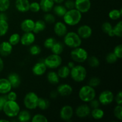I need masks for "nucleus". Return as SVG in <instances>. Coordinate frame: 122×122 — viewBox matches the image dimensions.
<instances>
[{"mask_svg":"<svg viewBox=\"0 0 122 122\" xmlns=\"http://www.w3.org/2000/svg\"><path fill=\"white\" fill-rule=\"evenodd\" d=\"M92 117L95 120H100L102 119L104 116V112L102 109L98 108H93L92 110L91 111Z\"/></svg>","mask_w":122,"mask_h":122,"instance_id":"obj_28","label":"nucleus"},{"mask_svg":"<svg viewBox=\"0 0 122 122\" xmlns=\"http://www.w3.org/2000/svg\"><path fill=\"white\" fill-rule=\"evenodd\" d=\"M2 110L7 116L9 117H14L17 116L20 111V108L16 101L8 100L4 105Z\"/></svg>","mask_w":122,"mask_h":122,"instance_id":"obj_4","label":"nucleus"},{"mask_svg":"<svg viewBox=\"0 0 122 122\" xmlns=\"http://www.w3.org/2000/svg\"><path fill=\"white\" fill-rule=\"evenodd\" d=\"M0 13V20H5V21H7L8 18H7V15L5 14L4 12H1Z\"/></svg>","mask_w":122,"mask_h":122,"instance_id":"obj_53","label":"nucleus"},{"mask_svg":"<svg viewBox=\"0 0 122 122\" xmlns=\"http://www.w3.org/2000/svg\"><path fill=\"white\" fill-rule=\"evenodd\" d=\"M20 38H21V37H20V35L18 34V33H14L10 36L9 39H8V42H9L12 46L16 45L17 44H18L20 42Z\"/></svg>","mask_w":122,"mask_h":122,"instance_id":"obj_34","label":"nucleus"},{"mask_svg":"<svg viewBox=\"0 0 122 122\" xmlns=\"http://www.w3.org/2000/svg\"><path fill=\"white\" fill-rule=\"evenodd\" d=\"M91 7L90 0H76L75 1V8L81 12L85 13L89 11Z\"/></svg>","mask_w":122,"mask_h":122,"instance_id":"obj_10","label":"nucleus"},{"mask_svg":"<svg viewBox=\"0 0 122 122\" xmlns=\"http://www.w3.org/2000/svg\"><path fill=\"white\" fill-rule=\"evenodd\" d=\"M32 122H48L47 118L45 116L41 114H35L34 116L32 117Z\"/></svg>","mask_w":122,"mask_h":122,"instance_id":"obj_39","label":"nucleus"},{"mask_svg":"<svg viewBox=\"0 0 122 122\" xmlns=\"http://www.w3.org/2000/svg\"><path fill=\"white\" fill-rule=\"evenodd\" d=\"M58 92H57V91H52V92H51L50 93V97L51 98H56L57 97V95H58Z\"/></svg>","mask_w":122,"mask_h":122,"instance_id":"obj_54","label":"nucleus"},{"mask_svg":"<svg viewBox=\"0 0 122 122\" xmlns=\"http://www.w3.org/2000/svg\"><path fill=\"white\" fill-rule=\"evenodd\" d=\"M7 101H8V98H7V95L0 96V112L2 110L4 105Z\"/></svg>","mask_w":122,"mask_h":122,"instance_id":"obj_50","label":"nucleus"},{"mask_svg":"<svg viewBox=\"0 0 122 122\" xmlns=\"http://www.w3.org/2000/svg\"><path fill=\"white\" fill-rule=\"evenodd\" d=\"M44 63H45L46 67L50 69H56L60 66L62 63V58L60 56V55L52 54L48 56L44 60Z\"/></svg>","mask_w":122,"mask_h":122,"instance_id":"obj_8","label":"nucleus"},{"mask_svg":"<svg viewBox=\"0 0 122 122\" xmlns=\"http://www.w3.org/2000/svg\"><path fill=\"white\" fill-rule=\"evenodd\" d=\"M114 98V95L112 91L109 90H105L100 93L98 97V101L101 104L107 106L112 103Z\"/></svg>","mask_w":122,"mask_h":122,"instance_id":"obj_9","label":"nucleus"},{"mask_svg":"<svg viewBox=\"0 0 122 122\" xmlns=\"http://www.w3.org/2000/svg\"><path fill=\"white\" fill-rule=\"evenodd\" d=\"M118 58L116 57L115 54H114V52H110L106 56V61L108 63H110V64H113V63H114L115 62L117 61Z\"/></svg>","mask_w":122,"mask_h":122,"instance_id":"obj_40","label":"nucleus"},{"mask_svg":"<svg viewBox=\"0 0 122 122\" xmlns=\"http://www.w3.org/2000/svg\"><path fill=\"white\" fill-rule=\"evenodd\" d=\"M54 4L53 0H41L39 2L41 9L45 13L51 11L54 6Z\"/></svg>","mask_w":122,"mask_h":122,"instance_id":"obj_23","label":"nucleus"},{"mask_svg":"<svg viewBox=\"0 0 122 122\" xmlns=\"http://www.w3.org/2000/svg\"><path fill=\"white\" fill-rule=\"evenodd\" d=\"M10 5V0H0V12H5Z\"/></svg>","mask_w":122,"mask_h":122,"instance_id":"obj_37","label":"nucleus"},{"mask_svg":"<svg viewBox=\"0 0 122 122\" xmlns=\"http://www.w3.org/2000/svg\"><path fill=\"white\" fill-rule=\"evenodd\" d=\"M75 66V63H73V62H71V61H70V62H69V63H68V67L69 68V69H72L73 67L74 66Z\"/></svg>","mask_w":122,"mask_h":122,"instance_id":"obj_56","label":"nucleus"},{"mask_svg":"<svg viewBox=\"0 0 122 122\" xmlns=\"http://www.w3.org/2000/svg\"><path fill=\"white\" fill-rule=\"evenodd\" d=\"M8 120H5V119H1L0 120V122H8Z\"/></svg>","mask_w":122,"mask_h":122,"instance_id":"obj_58","label":"nucleus"},{"mask_svg":"<svg viewBox=\"0 0 122 122\" xmlns=\"http://www.w3.org/2000/svg\"><path fill=\"white\" fill-rule=\"evenodd\" d=\"M54 31L56 35L58 36H64V35L67 33V28L66 25L61 21H58L55 24L54 27Z\"/></svg>","mask_w":122,"mask_h":122,"instance_id":"obj_15","label":"nucleus"},{"mask_svg":"<svg viewBox=\"0 0 122 122\" xmlns=\"http://www.w3.org/2000/svg\"><path fill=\"white\" fill-rule=\"evenodd\" d=\"M7 79L8 80L11 85V87L13 88H18L21 83L20 76L16 73H11L10 74Z\"/></svg>","mask_w":122,"mask_h":122,"instance_id":"obj_22","label":"nucleus"},{"mask_svg":"<svg viewBox=\"0 0 122 122\" xmlns=\"http://www.w3.org/2000/svg\"><path fill=\"white\" fill-rule=\"evenodd\" d=\"M46 66L44 61H39L36 63L32 67V72L35 76H42L46 70Z\"/></svg>","mask_w":122,"mask_h":122,"instance_id":"obj_17","label":"nucleus"},{"mask_svg":"<svg viewBox=\"0 0 122 122\" xmlns=\"http://www.w3.org/2000/svg\"><path fill=\"white\" fill-rule=\"evenodd\" d=\"M64 44L68 47L75 48L81 46L82 44V38L78 35L77 33L74 32H67L64 35Z\"/></svg>","mask_w":122,"mask_h":122,"instance_id":"obj_2","label":"nucleus"},{"mask_svg":"<svg viewBox=\"0 0 122 122\" xmlns=\"http://www.w3.org/2000/svg\"><path fill=\"white\" fill-rule=\"evenodd\" d=\"M86 70L83 66H75L70 69V75L73 80L76 82H81L84 81L86 77Z\"/></svg>","mask_w":122,"mask_h":122,"instance_id":"obj_5","label":"nucleus"},{"mask_svg":"<svg viewBox=\"0 0 122 122\" xmlns=\"http://www.w3.org/2000/svg\"><path fill=\"white\" fill-rule=\"evenodd\" d=\"M11 89V85L7 79H0V94L4 95L9 92Z\"/></svg>","mask_w":122,"mask_h":122,"instance_id":"obj_20","label":"nucleus"},{"mask_svg":"<svg viewBox=\"0 0 122 122\" xmlns=\"http://www.w3.org/2000/svg\"><path fill=\"white\" fill-rule=\"evenodd\" d=\"M70 69L68 67V66H62L61 67L58 69L57 74H58L60 78L65 79L67 78L70 75Z\"/></svg>","mask_w":122,"mask_h":122,"instance_id":"obj_30","label":"nucleus"},{"mask_svg":"<svg viewBox=\"0 0 122 122\" xmlns=\"http://www.w3.org/2000/svg\"><path fill=\"white\" fill-rule=\"evenodd\" d=\"M46 28V23L44 20H39L35 21L34 28L32 32L34 33H39L42 32Z\"/></svg>","mask_w":122,"mask_h":122,"instance_id":"obj_24","label":"nucleus"},{"mask_svg":"<svg viewBox=\"0 0 122 122\" xmlns=\"http://www.w3.org/2000/svg\"><path fill=\"white\" fill-rule=\"evenodd\" d=\"M113 31L115 36L120 38L122 35V21H120L113 27Z\"/></svg>","mask_w":122,"mask_h":122,"instance_id":"obj_35","label":"nucleus"},{"mask_svg":"<svg viewBox=\"0 0 122 122\" xmlns=\"http://www.w3.org/2000/svg\"><path fill=\"white\" fill-rule=\"evenodd\" d=\"M41 7L39 3L37 2H33L32 3H30L29 5V10H30L33 13H38L40 11Z\"/></svg>","mask_w":122,"mask_h":122,"instance_id":"obj_43","label":"nucleus"},{"mask_svg":"<svg viewBox=\"0 0 122 122\" xmlns=\"http://www.w3.org/2000/svg\"><path fill=\"white\" fill-rule=\"evenodd\" d=\"M35 41V36L34 33L32 32H25L22 36L20 38V42L24 46H29Z\"/></svg>","mask_w":122,"mask_h":122,"instance_id":"obj_13","label":"nucleus"},{"mask_svg":"<svg viewBox=\"0 0 122 122\" xmlns=\"http://www.w3.org/2000/svg\"><path fill=\"white\" fill-rule=\"evenodd\" d=\"M13 46L8 41L2 42L0 44V55L2 57H7L11 54Z\"/></svg>","mask_w":122,"mask_h":122,"instance_id":"obj_18","label":"nucleus"},{"mask_svg":"<svg viewBox=\"0 0 122 122\" xmlns=\"http://www.w3.org/2000/svg\"><path fill=\"white\" fill-rule=\"evenodd\" d=\"M115 101L116 102V103L118 105H122V92L119 91V92L117 93V94L116 96Z\"/></svg>","mask_w":122,"mask_h":122,"instance_id":"obj_52","label":"nucleus"},{"mask_svg":"<svg viewBox=\"0 0 122 122\" xmlns=\"http://www.w3.org/2000/svg\"><path fill=\"white\" fill-rule=\"evenodd\" d=\"M122 10L114 9L111 10L108 13V17L113 20H116L120 19L122 16Z\"/></svg>","mask_w":122,"mask_h":122,"instance_id":"obj_32","label":"nucleus"},{"mask_svg":"<svg viewBox=\"0 0 122 122\" xmlns=\"http://www.w3.org/2000/svg\"><path fill=\"white\" fill-rule=\"evenodd\" d=\"M9 29L7 21L5 20H0V36H3L5 35Z\"/></svg>","mask_w":122,"mask_h":122,"instance_id":"obj_33","label":"nucleus"},{"mask_svg":"<svg viewBox=\"0 0 122 122\" xmlns=\"http://www.w3.org/2000/svg\"><path fill=\"white\" fill-rule=\"evenodd\" d=\"M38 96L33 92H29L26 94L24 98V104L26 108L29 110H35L38 105Z\"/></svg>","mask_w":122,"mask_h":122,"instance_id":"obj_7","label":"nucleus"},{"mask_svg":"<svg viewBox=\"0 0 122 122\" xmlns=\"http://www.w3.org/2000/svg\"><path fill=\"white\" fill-rule=\"evenodd\" d=\"M64 7L67 10L75 8V1L73 0H67L65 2Z\"/></svg>","mask_w":122,"mask_h":122,"instance_id":"obj_48","label":"nucleus"},{"mask_svg":"<svg viewBox=\"0 0 122 122\" xmlns=\"http://www.w3.org/2000/svg\"><path fill=\"white\" fill-rule=\"evenodd\" d=\"M54 3L58 4H60L63 3V2L64 1V0H53Z\"/></svg>","mask_w":122,"mask_h":122,"instance_id":"obj_57","label":"nucleus"},{"mask_svg":"<svg viewBox=\"0 0 122 122\" xmlns=\"http://www.w3.org/2000/svg\"><path fill=\"white\" fill-rule=\"evenodd\" d=\"M73 115V109L70 106H64L61 108L60 112V116L62 120L65 121H69Z\"/></svg>","mask_w":122,"mask_h":122,"instance_id":"obj_11","label":"nucleus"},{"mask_svg":"<svg viewBox=\"0 0 122 122\" xmlns=\"http://www.w3.org/2000/svg\"><path fill=\"white\" fill-rule=\"evenodd\" d=\"M77 33L82 39H88L91 36L92 34V29L88 25H82L78 28Z\"/></svg>","mask_w":122,"mask_h":122,"instance_id":"obj_12","label":"nucleus"},{"mask_svg":"<svg viewBox=\"0 0 122 122\" xmlns=\"http://www.w3.org/2000/svg\"><path fill=\"white\" fill-rule=\"evenodd\" d=\"M29 52L31 55L36 56V55L39 54L41 52V48L39 45H33L30 48Z\"/></svg>","mask_w":122,"mask_h":122,"instance_id":"obj_41","label":"nucleus"},{"mask_svg":"<svg viewBox=\"0 0 122 122\" xmlns=\"http://www.w3.org/2000/svg\"><path fill=\"white\" fill-rule=\"evenodd\" d=\"M4 61L2 60V58L0 57V72H1L2 71V70L4 69Z\"/></svg>","mask_w":122,"mask_h":122,"instance_id":"obj_55","label":"nucleus"},{"mask_svg":"<svg viewBox=\"0 0 122 122\" xmlns=\"http://www.w3.org/2000/svg\"><path fill=\"white\" fill-rule=\"evenodd\" d=\"M76 116L79 118H85L91 113V108L86 104H82L78 106L75 112Z\"/></svg>","mask_w":122,"mask_h":122,"instance_id":"obj_14","label":"nucleus"},{"mask_svg":"<svg viewBox=\"0 0 122 122\" xmlns=\"http://www.w3.org/2000/svg\"><path fill=\"white\" fill-rule=\"evenodd\" d=\"M57 41L56 40V39H54V38H48L47 39H46L45 40L44 42V45L45 48L48 49H51V47L53 46L54 44H55V42Z\"/></svg>","mask_w":122,"mask_h":122,"instance_id":"obj_42","label":"nucleus"},{"mask_svg":"<svg viewBox=\"0 0 122 122\" xmlns=\"http://www.w3.org/2000/svg\"><path fill=\"white\" fill-rule=\"evenodd\" d=\"M88 62L89 65L92 67H97L100 66V60L97 57L95 56H91V57L88 58Z\"/></svg>","mask_w":122,"mask_h":122,"instance_id":"obj_36","label":"nucleus"},{"mask_svg":"<svg viewBox=\"0 0 122 122\" xmlns=\"http://www.w3.org/2000/svg\"><path fill=\"white\" fill-rule=\"evenodd\" d=\"M100 82H101V81H100V79L98 77H93L91 78L90 80H89L88 85L94 88V87L98 86L100 84Z\"/></svg>","mask_w":122,"mask_h":122,"instance_id":"obj_45","label":"nucleus"},{"mask_svg":"<svg viewBox=\"0 0 122 122\" xmlns=\"http://www.w3.org/2000/svg\"><path fill=\"white\" fill-rule=\"evenodd\" d=\"M71 58L77 63H83L88 58V53L86 50L80 46L75 48L70 52Z\"/></svg>","mask_w":122,"mask_h":122,"instance_id":"obj_6","label":"nucleus"},{"mask_svg":"<svg viewBox=\"0 0 122 122\" xmlns=\"http://www.w3.org/2000/svg\"><path fill=\"white\" fill-rule=\"evenodd\" d=\"M101 28H102V31H103L104 33H108L111 30L113 29V26H112V24L109 22H104L102 25V26H101Z\"/></svg>","mask_w":122,"mask_h":122,"instance_id":"obj_46","label":"nucleus"},{"mask_svg":"<svg viewBox=\"0 0 122 122\" xmlns=\"http://www.w3.org/2000/svg\"><path fill=\"white\" fill-rule=\"evenodd\" d=\"M50 106V102L47 99L44 98H39L38 101V105L37 107L42 110H45L48 109Z\"/></svg>","mask_w":122,"mask_h":122,"instance_id":"obj_29","label":"nucleus"},{"mask_svg":"<svg viewBox=\"0 0 122 122\" xmlns=\"http://www.w3.org/2000/svg\"><path fill=\"white\" fill-rule=\"evenodd\" d=\"M96 96V92L94 88L89 85L83 86L79 91V97L81 101L89 102L94 99Z\"/></svg>","mask_w":122,"mask_h":122,"instance_id":"obj_3","label":"nucleus"},{"mask_svg":"<svg viewBox=\"0 0 122 122\" xmlns=\"http://www.w3.org/2000/svg\"><path fill=\"white\" fill-rule=\"evenodd\" d=\"M7 98L8 100L10 101H16L17 98V95L16 93L14 91H10L9 92L7 93Z\"/></svg>","mask_w":122,"mask_h":122,"instance_id":"obj_49","label":"nucleus"},{"mask_svg":"<svg viewBox=\"0 0 122 122\" xmlns=\"http://www.w3.org/2000/svg\"><path fill=\"white\" fill-rule=\"evenodd\" d=\"M44 21L45 22L48 23H54L56 21V18L54 15H52V14L50 13H46L44 15Z\"/></svg>","mask_w":122,"mask_h":122,"instance_id":"obj_44","label":"nucleus"},{"mask_svg":"<svg viewBox=\"0 0 122 122\" xmlns=\"http://www.w3.org/2000/svg\"><path fill=\"white\" fill-rule=\"evenodd\" d=\"M47 80L51 84H58L60 82V77L57 73L55 71H50L47 75Z\"/></svg>","mask_w":122,"mask_h":122,"instance_id":"obj_26","label":"nucleus"},{"mask_svg":"<svg viewBox=\"0 0 122 122\" xmlns=\"http://www.w3.org/2000/svg\"><path fill=\"white\" fill-rule=\"evenodd\" d=\"M90 107L92 108H98L100 106V103L98 100H95V98L90 101Z\"/></svg>","mask_w":122,"mask_h":122,"instance_id":"obj_51","label":"nucleus"},{"mask_svg":"<svg viewBox=\"0 0 122 122\" xmlns=\"http://www.w3.org/2000/svg\"><path fill=\"white\" fill-rule=\"evenodd\" d=\"M114 54L118 58H121L122 57V44L117 45L114 49L113 51Z\"/></svg>","mask_w":122,"mask_h":122,"instance_id":"obj_47","label":"nucleus"},{"mask_svg":"<svg viewBox=\"0 0 122 122\" xmlns=\"http://www.w3.org/2000/svg\"><path fill=\"white\" fill-rule=\"evenodd\" d=\"M57 91L58 94L63 97L69 96L73 92V88L70 85L67 83L61 84L57 87Z\"/></svg>","mask_w":122,"mask_h":122,"instance_id":"obj_16","label":"nucleus"},{"mask_svg":"<svg viewBox=\"0 0 122 122\" xmlns=\"http://www.w3.org/2000/svg\"><path fill=\"white\" fill-rule=\"evenodd\" d=\"M114 115L119 120H122V105H118L116 106L114 108Z\"/></svg>","mask_w":122,"mask_h":122,"instance_id":"obj_38","label":"nucleus"},{"mask_svg":"<svg viewBox=\"0 0 122 122\" xmlns=\"http://www.w3.org/2000/svg\"><path fill=\"white\" fill-rule=\"evenodd\" d=\"M18 120L21 122H27L31 119V114L27 110L20 111L17 115Z\"/></svg>","mask_w":122,"mask_h":122,"instance_id":"obj_25","label":"nucleus"},{"mask_svg":"<svg viewBox=\"0 0 122 122\" xmlns=\"http://www.w3.org/2000/svg\"><path fill=\"white\" fill-rule=\"evenodd\" d=\"M52 54L57 55H60L64 50V45L61 42L56 41L53 46L51 48Z\"/></svg>","mask_w":122,"mask_h":122,"instance_id":"obj_27","label":"nucleus"},{"mask_svg":"<svg viewBox=\"0 0 122 122\" xmlns=\"http://www.w3.org/2000/svg\"><path fill=\"white\" fill-rule=\"evenodd\" d=\"M29 5L30 2L29 0H15V8L21 13L28 11L29 10Z\"/></svg>","mask_w":122,"mask_h":122,"instance_id":"obj_19","label":"nucleus"},{"mask_svg":"<svg viewBox=\"0 0 122 122\" xmlns=\"http://www.w3.org/2000/svg\"><path fill=\"white\" fill-rule=\"evenodd\" d=\"M35 21L30 19H27L21 22L20 27L24 32H30L33 31Z\"/></svg>","mask_w":122,"mask_h":122,"instance_id":"obj_21","label":"nucleus"},{"mask_svg":"<svg viewBox=\"0 0 122 122\" xmlns=\"http://www.w3.org/2000/svg\"><path fill=\"white\" fill-rule=\"evenodd\" d=\"M52 9L55 14L58 17H63L67 11L66 7L61 5H57L56 6H54Z\"/></svg>","mask_w":122,"mask_h":122,"instance_id":"obj_31","label":"nucleus"},{"mask_svg":"<svg viewBox=\"0 0 122 122\" xmlns=\"http://www.w3.org/2000/svg\"><path fill=\"white\" fill-rule=\"evenodd\" d=\"M82 17V13L76 8H73L67 11L63 17L66 25L73 26L79 23Z\"/></svg>","mask_w":122,"mask_h":122,"instance_id":"obj_1","label":"nucleus"}]
</instances>
